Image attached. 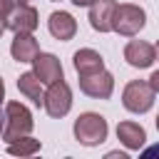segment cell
Listing matches in <instances>:
<instances>
[{
  "label": "cell",
  "instance_id": "cell-1",
  "mask_svg": "<svg viewBox=\"0 0 159 159\" xmlns=\"http://www.w3.org/2000/svg\"><path fill=\"white\" fill-rule=\"evenodd\" d=\"M107 119L97 112H84L75 119V139L84 147H97L107 139Z\"/></svg>",
  "mask_w": 159,
  "mask_h": 159
},
{
  "label": "cell",
  "instance_id": "cell-2",
  "mask_svg": "<svg viewBox=\"0 0 159 159\" xmlns=\"http://www.w3.org/2000/svg\"><path fill=\"white\" fill-rule=\"evenodd\" d=\"M32 132V114L25 104L20 102H10L5 107V129H2V139L10 144V142H17L22 137H27Z\"/></svg>",
  "mask_w": 159,
  "mask_h": 159
},
{
  "label": "cell",
  "instance_id": "cell-3",
  "mask_svg": "<svg viewBox=\"0 0 159 159\" xmlns=\"http://www.w3.org/2000/svg\"><path fill=\"white\" fill-rule=\"evenodd\" d=\"M154 94H157V92L149 87V82H144V80H132V82L124 87V92H122V104H124V109H129V112H134V114H144L147 109H152Z\"/></svg>",
  "mask_w": 159,
  "mask_h": 159
},
{
  "label": "cell",
  "instance_id": "cell-4",
  "mask_svg": "<svg viewBox=\"0 0 159 159\" xmlns=\"http://www.w3.org/2000/svg\"><path fill=\"white\" fill-rule=\"evenodd\" d=\"M147 22V12L139 7V5H132V2H124V5H117V12H114V30L124 37H134Z\"/></svg>",
  "mask_w": 159,
  "mask_h": 159
},
{
  "label": "cell",
  "instance_id": "cell-5",
  "mask_svg": "<svg viewBox=\"0 0 159 159\" xmlns=\"http://www.w3.org/2000/svg\"><path fill=\"white\" fill-rule=\"evenodd\" d=\"M42 107H45V112H47L50 117H55V119H60V117H65V114L70 112V107H72V89L67 87L65 80L50 84V89L45 92Z\"/></svg>",
  "mask_w": 159,
  "mask_h": 159
},
{
  "label": "cell",
  "instance_id": "cell-6",
  "mask_svg": "<svg viewBox=\"0 0 159 159\" xmlns=\"http://www.w3.org/2000/svg\"><path fill=\"white\" fill-rule=\"evenodd\" d=\"M80 89L87 94V97H94V99H107L114 89V77L102 70V72H94V75H87V77H80Z\"/></svg>",
  "mask_w": 159,
  "mask_h": 159
},
{
  "label": "cell",
  "instance_id": "cell-7",
  "mask_svg": "<svg viewBox=\"0 0 159 159\" xmlns=\"http://www.w3.org/2000/svg\"><path fill=\"white\" fill-rule=\"evenodd\" d=\"M114 12H117V0H97L89 7V25L97 32H109L114 30Z\"/></svg>",
  "mask_w": 159,
  "mask_h": 159
},
{
  "label": "cell",
  "instance_id": "cell-8",
  "mask_svg": "<svg viewBox=\"0 0 159 159\" xmlns=\"http://www.w3.org/2000/svg\"><path fill=\"white\" fill-rule=\"evenodd\" d=\"M32 65H35L32 72L40 77L42 84H55V82L62 80V65H60V60H57L55 55H50V52H40V55L32 60Z\"/></svg>",
  "mask_w": 159,
  "mask_h": 159
},
{
  "label": "cell",
  "instance_id": "cell-9",
  "mask_svg": "<svg viewBox=\"0 0 159 159\" xmlns=\"http://www.w3.org/2000/svg\"><path fill=\"white\" fill-rule=\"evenodd\" d=\"M15 35H30L37 27V10L32 5H17L15 12L10 15V20L5 22Z\"/></svg>",
  "mask_w": 159,
  "mask_h": 159
},
{
  "label": "cell",
  "instance_id": "cell-10",
  "mask_svg": "<svg viewBox=\"0 0 159 159\" xmlns=\"http://www.w3.org/2000/svg\"><path fill=\"white\" fill-rule=\"evenodd\" d=\"M124 60H127L132 67L144 70V67H149V65L157 60V50H154L149 42H144V40H132V42L124 47Z\"/></svg>",
  "mask_w": 159,
  "mask_h": 159
},
{
  "label": "cell",
  "instance_id": "cell-11",
  "mask_svg": "<svg viewBox=\"0 0 159 159\" xmlns=\"http://www.w3.org/2000/svg\"><path fill=\"white\" fill-rule=\"evenodd\" d=\"M47 27H50V35H52L55 40H62V42L72 40L75 32H77V22H75V17H72L70 12H65V10L52 12L50 20H47Z\"/></svg>",
  "mask_w": 159,
  "mask_h": 159
},
{
  "label": "cell",
  "instance_id": "cell-12",
  "mask_svg": "<svg viewBox=\"0 0 159 159\" xmlns=\"http://www.w3.org/2000/svg\"><path fill=\"white\" fill-rule=\"evenodd\" d=\"M72 65H75V70H77L80 77H87V75H94V72H102V70H104L102 55L94 52V50H89V47L77 50L75 57H72Z\"/></svg>",
  "mask_w": 159,
  "mask_h": 159
},
{
  "label": "cell",
  "instance_id": "cell-13",
  "mask_svg": "<svg viewBox=\"0 0 159 159\" xmlns=\"http://www.w3.org/2000/svg\"><path fill=\"white\" fill-rule=\"evenodd\" d=\"M10 55L17 62H32L40 55V45L32 35H15V40L10 45Z\"/></svg>",
  "mask_w": 159,
  "mask_h": 159
},
{
  "label": "cell",
  "instance_id": "cell-14",
  "mask_svg": "<svg viewBox=\"0 0 159 159\" xmlns=\"http://www.w3.org/2000/svg\"><path fill=\"white\" fill-rule=\"evenodd\" d=\"M117 137L127 149H139L144 144V139H147V132L137 122H119L117 124Z\"/></svg>",
  "mask_w": 159,
  "mask_h": 159
},
{
  "label": "cell",
  "instance_id": "cell-15",
  "mask_svg": "<svg viewBox=\"0 0 159 159\" xmlns=\"http://www.w3.org/2000/svg\"><path fill=\"white\" fill-rule=\"evenodd\" d=\"M17 87H20V92L27 97V99H32L37 107L45 102V92H42V82H40V77L35 75V72H22L20 77H17Z\"/></svg>",
  "mask_w": 159,
  "mask_h": 159
},
{
  "label": "cell",
  "instance_id": "cell-16",
  "mask_svg": "<svg viewBox=\"0 0 159 159\" xmlns=\"http://www.w3.org/2000/svg\"><path fill=\"white\" fill-rule=\"evenodd\" d=\"M37 152H40V139H32V137H22V139L7 144V154L20 157V159H30Z\"/></svg>",
  "mask_w": 159,
  "mask_h": 159
},
{
  "label": "cell",
  "instance_id": "cell-17",
  "mask_svg": "<svg viewBox=\"0 0 159 159\" xmlns=\"http://www.w3.org/2000/svg\"><path fill=\"white\" fill-rule=\"evenodd\" d=\"M12 12H15V2L12 0H0V20L7 22Z\"/></svg>",
  "mask_w": 159,
  "mask_h": 159
},
{
  "label": "cell",
  "instance_id": "cell-18",
  "mask_svg": "<svg viewBox=\"0 0 159 159\" xmlns=\"http://www.w3.org/2000/svg\"><path fill=\"white\" fill-rule=\"evenodd\" d=\"M139 159H159V142L152 144V147H147V149L139 154Z\"/></svg>",
  "mask_w": 159,
  "mask_h": 159
},
{
  "label": "cell",
  "instance_id": "cell-19",
  "mask_svg": "<svg viewBox=\"0 0 159 159\" xmlns=\"http://www.w3.org/2000/svg\"><path fill=\"white\" fill-rule=\"evenodd\" d=\"M102 159H129V154H124V152H119V149H117V152H107Z\"/></svg>",
  "mask_w": 159,
  "mask_h": 159
},
{
  "label": "cell",
  "instance_id": "cell-20",
  "mask_svg": "<svg viewBox=\"0 0 159 159\" xmlns=\"http://www.w3.org/2000/svg\"><path fill=\"white\" fill-rule=\"evenodd\" d=\"M149 87H152L154 92H159V70L152 72V77H149Z\"/></svg>",
  "mask_w": 159,
  "mask_h": 159
},
{
  "label": "cell",
  "instance_id": "cell-21",
  "mask_svg": "<svg viewBox=\"0 0 159 159\" xmlns=\"http://www.w3.org/2000/svg\"><path fill=\"white\" fill-rule=\"evenodd\" d=\"M94 2H97V0H72V5H77V7H84V5H89V7H92Z\"/></svg>",
  "mask_w": 159,
  "mask_h": 159
},
{
  "label": "cell",
  "instance_id": "cell-22",
  "mask_svg": "<svg viewBox=\"0 0 159 159\" xmlns=\"http://www.w3.org/2000/svg\"><path fill=\"white\" fill-rule=\"evenodd\" d=\"M2 129H5V114H2V109H0V134H2Z\"/></svg>",
  "mask_w": 159,
  "mask_h": 159
},
{
  "label": "cell",
  "instance_id": "cell-23",
  "mask_svg": "<svg viewBox=\"0 0 159 159\" xmlns=\"http://www.w3.org/2000/svg\"><path fill=\"white\" fill-rule=\"evenodd\" d=\"M2 97H5V84H2V77H0V102H2Z\"/></svg>",
  "mask_w": 159,
  "mask_h": 159
},
{
  "label": "cell",
  "instance_id": "cell-24",
  "mask_svg": "<svg viewBox=\"0 0 159 159\" xmlns=\"http://www.w3.org/2000/svg\"><path fill=\"white\" fill-rule=\"evenodd\" d=\"M5 27H7V25H5L2 20H0V37H2V32H5Z\"/></svg>",
  "mask_w": 159,
  "mask_h": 159
},
{
  "label": "cell",
  "instance_id": "cell-25",
  "mask_svg": "<svg viewBox=\"0 0 159 159\" xmlns=\"http://www.w3.org/2000/svg\"><path fill=\"white\" fill-rule=\"evenodd\" d=\"M12 2H15V5H27L30 0H12Z\"/></svg>",
  "mask_w": 159,
  "mask_h": 159
},
{
  "label": "cell",
  "instance_id": "cell-26",
  "mask_svg": "<svg viewBox=\"0 0 159 159\" xmlns=\"http://www.w3.org/2000/svg\"><path fill=\"white\" fill-rule=\"evenodd\" d=\"M154 50H157V60H159V42H157V47H154Z\"/></svg>",
  "mask_w": 159,
  "mask_h": 159
},
{
  "label": "cell",
  "instance_id": "cell-27",
  "mask_svg": "<svg viewBox=\"0 0 159 159\" xmlns=\"http://www.w3.org/2000/svg\"><path fill=\"white\" fill-rule=\"evenodd\" d=\"M157 129H159V114H157Z\"/></svg>",
  "mask_w": 159,
  "mask_h": 159
},
{
  "label": "cell",
  "instance_id": "cell-28",
  "mask_svg": "<svg viewBox=\"0 0 159 159\" xmlns=\"http://www.w3.org/2000/svg\"><path fill=\"white\" fill-rule=\"evenodd\" d=\"M67 159H70V157H67Z\"/></svg>",
  "mask_w": 159,
  "mask_h": 159
},
{
  "label": "cell",
  "instance_id": "cell-29",
  "mask_svg": "<svg viewBox=\"0 0 159 159\" xmlns=\"http://www.w3.org/2000/svg\"><path fill=\"white\" fill-rule=\"evenodd\" d=\"M30 159H32V157H30Z\"/></svg>",
  "mask_w": 159,
  "mask_h": 159
}]
</instances>
